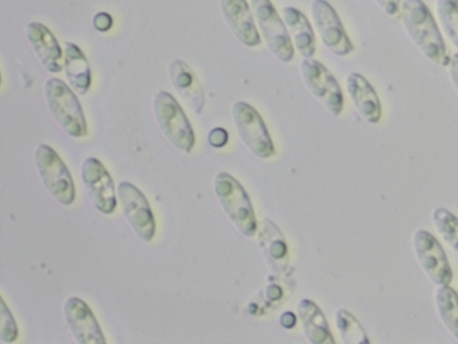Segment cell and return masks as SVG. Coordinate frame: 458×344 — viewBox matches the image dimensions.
Wrapping results in <instances>:
<instances>
[{
    "label": "cell",
    "mask_w": 458,
    "mask_h": 344,
    "mask_svg": "<svg viewBox=\"0 0 458 344\" xmlns=\"http://www.w3.org/2000/svg\"><path fill=\"white\" fill-rule=\"evenodd\" d=\"M436 13L439 29L458 50V0H437Z\"/></svg>",
    "instance_id": "ffe728a7"
},
{
    "label": "cell",
    "mask_w": 458,
    "mask_h": 344,
    "mask_svg": "<svg viewBox=\"0 0 458 344\" xmlns=\"http://www.w3.org/2000/svg\"><path fill=\"white\" fill-rule=\"evenodd\" d=\"M345 86L358 115L368 124H377L382 116V107L373 86L363 75L355 72L348 74Z\"/></svg>",
    "instance_id": "5bb4252c"
},
{
    "label": "cell",
    "mask_w": 458,
    "mask_h": 344,
    "mask_svg": "<svg viewBox=\"0 0 458 344\" xmlns=\"http://www.w3.org/2000/svg\"><path fill=\"white\" fill-rule=\"evenodd\" d=\"M154 112L164 135L176 148L190 152L195 142L192 127L177 100L167 91L154 99Z\"/></svg>",
    "instance_id": "5b68a950"
},
{
    "label": "cell",
    "mask_w": 458,
    "mask_h": 344,
    "mask_svg": "<svg viewBox=\"0 0 458 344\" xmlns=\"http://www.w3.org/2000/svg\"><path fill=\"white\" fill-rule=\"evenodd\" d=\"M446 68L450 82L458 96V53H454L450 56V60Z\"/></svg>",
    "instance_id": "cb8c5ba5"
},
{
    "label": "cell",
    "mask_w": 458,
    "mask_h": 344,
    "mask_svg": "<svg viewBox=\"0 0 458 344\" xmlns=\"http://www.w3.org/2000/svg\"><path fill=\"white\" fill-rule=\"evenodd\" d=\"M49 111L60 127L73 138L88 134L81 106L72 90L60 79L49 78L45 83Z\"/></svg>",
    "instance_id": "7a4b0ae2"
},
{
    "label": "cell",
    "mask_w": 458,
    "mask_h": 344,
    "mask_svg": "<svg viewBox=\"0 0 458 344\" xmlns=\"http://www.w3.org/2000/svg\"><path fill=\"white\" fill-rule=\"evenodd\" d=\"M437 232L445 244L458 254V218L444 207H437L431 213Z\"/></svg>",
    "instance_id": "44dd1931"
},
{
    "label": "cell",
    "mask_w": 458,
    "mask_h": 344,
    "mask_svg": "<svg viewBox=\"0 0 458 344\" xmlns=\"http://www.w3.org/2000/svg\"><path fill=\"white\" fill-rule=\"evenodd\" d=\"M26 34L37 57L46 69L50 73H60L63 68V52L50 30L41 22H32L27 25Z\"/></svg>",
    "instance_id": "9a60e30c"
},
{
    "label": "cell",
    "mask_w": 458,
    "mask_h": 344,
    "mask_svg": "<svg viewBox=\"0 0 458 344\" xmlns=\"http://www.w3.org/2000/svg\"><path fill=\"white\" fill-rule=\"evenodd\" d=\"M169 74L174 89L190 108L199 115L205 105V95L194 72L186 63L175 60L169 66Z\"/></svg>",
    "instance_id": "2e32d148"
},
{
    "label": "cell",
    "mask_w": 458,
    "mask_h": 344,
    "mask_svg": "<svg viewBox=\"0 0 458 344\" xmlns=\"http://www.w3.org/2000/svg\"><path fill=\"white\" fill-rule=\"evenodd\" d=\"M64 313L66 323L78 343H106L101 327L83 300L76 297H69L64 304Z\"/></svg>",
    "instance_id": "7c38bea8"
},
{
    "label": "cell",
    "mask_w": 458,
    "mask_h": 344,
    "mask_svg": "<svg viewBox=\"0 0 458 344\" xmlns=\"http://www.w3.org/2000/svg\"><path fill=\"white\" fill-rule=\"evenodd\" d=\"M232 119L235 130L256 156L266 159L275 153L268 130L259 113L249 103L237 101L232 107Z\"/></svg>",
    "instance_id": "52a82bcc"
},
{
    "label": "cell",
    "mask_w": 458,
    "mask_h": 344,
    "mask_svg": "<svg viewBox=\"0 0 458 344\" xmlns=\"http://www.w3.org/2000/svg\"><path fill=\"white\" fill-rule=\"evenodd\" d=\"M378 8L387 16L400 18L402 0H373Z\"/></svg>",
    "instance_id": "603a6c76"
},
{
    "label": "cell",
    "mask_w": 458,
    "mask_h": 344,
    "mask_svg": "<svg viewBox=\"0 0 458 344\" xmlns=\"http://www.w3.org/2000/svg\"><path fill=\"white\" fill-rule=\"evenodd\" d=\"M64 67L72 89L81 95L85 94L91 83L90 69L86 56L74 43H65Z\"/></svg>",
    "instance_id": "ac0fdd59"
},
{
    "label": "cell",
    "mask_w": 458,
    "mask_h": 344,
    "mask_svg": "<svg viewBox=\"0 0 458 344\" xmlns=\"http://www.w3.org/2000/svg\"><path fill=\"white\" fill-rule=\"evenodd\" d=\"M284 22L290 38L303 58H310L316 50L315 37L312 27L307 17L293 6L282 9Z\"/></svg>",
    "instance_id": "e0dca14e"
},
{
    "label": "cell",
    "mask_w": 458,
    "mask_h": 344,
    "mask_svg": "<svg viewBox=\"0 0 458 344\" xmlns=\"http://www.w3.org/2000/svg\"><path fill=\"white\" fill-rule=\"evenodd\" d=\"M415 258L428 279L436 286L449 285L453 271L445 253L437 239L425 229L417 230L412 236Z\"/></svg>",
    "instance_id": "ba28073f"
},
{
    "label": "cell",
    "mask_w": 458,
    "mask_h": 344,
    "mask_svg": "<svg viewBox=\"0 0 458 344\" xmlns=\"http://www.w3.org/2000/svg\"><path fill=\"white\" fill-rule=\"evenodd\" d=\"M434 300L442 324L458 340V293L449 285L440 286L436 289Z\"/></svg>",
    "instance_id": "d6986e66"
},
{
    "label": "cell",
    "mask_w": 458,
    "mask_h": 344,
    "mask_svg": "<svg viewBox=\"0 0 458 344\" xmlns=\"http://www.w3.org/2000/svg\"><path fill=\"white\" fill-rule=\"evenodd\" d=\"M227 141V133L221 127L214 128L208 134V142L215 147L223 146Z\"/></svg>",
    "instance_id": "484cf974"
},
{
    "label": "cell",
    "mask_w": 458,
    "mask_h": 344,
    "mask_svg": "<svg viewBox=\"0 0 458 344\" xmlns=\"http://www.w3.org/2000/svg\"><path fill=\"white\" fill-rule=\"evenodd\" d=\"M1 328L0 340L4 342H13L18 337V329L15 320L5 305L4 298H1Z\"/></svg>",
    "instance_id": "7402d4cb"
},
{
    "label": "cell",
    "mask_w": 458,
    "mask_h": 344,
    "mask_svg": "<svg viewBox=\"0 0 458 344\" xmlns=\"http://www.w3.org/2000/svg\"><path fill=\"white\" fill-rule=\"evenodd\" d=\"M300 71L310 93L332 116H338L343 111L344 97L335 76L312 57L301 60Z\"/></svg>",
    "instance_id": "8992f818"
},
{
    "label": "cell",
    "mask_w": 458,
    "mask_h": 344,
    "mask_svg": "<svg viewBox=\"0 0 458 344\" xmlns=\"http://www.w3.org/2000/svg\"><path fill=\"white\" fill-rule=\"evenodd\" d=\"M223 19L233 35L242 45H259L260 35L254 16L246 0H219Z\"/></svg>",
    "instance_id": "4fadbf2b"
},
{
    "label": "cell",
    "mask_w": 458,
    "mask_h": 344,
    "mask_svg": "<svg viewBox=\"0 0 458 344\" xmlns=\"http://www.w3.org/2000/svg\"><path fill=\"white\" fill-rule=\"evenodd\" d=\"M402 25L420 53L435 65L446 67L450 56L441 30L422 0H402Z\"/></svg>",
    "instance_id": "6da1fadb"
},
{
    "label": "cell",
    "mask_w": 458,
    "mask_h": 344,
    "mask_svg": "<svg viewBox=\"0 0 458 344\" xmlns=\"http://www.w3.org/2000/svg\"><path fill=\"white\" fill-rule=\"evenodd\" d=\"M255 22L270 53L280 62L289 63L294 47L286 26L270 0H250Z\"/></svg>",
    "instance_id": "3957f363"
},
{
    "label": "cell",
    "mask_w": 458,
    "mask_h": 344,
    "mask_svg": "<svg viewBox=\"0 0 458 344\" xmlns=\"http://www.w3.org/2000/svg\"><path fill=\"white\" fill-rule=\"evenodd\" d=\"M113 23V20L109 13L101 12L98 13L93 18V26L98 31L108 30Z\"/></svg>",
    "instance_id": "d4e9b609"
},
{
    "label": "cell",
    "mask_w": 458,
    "mask_h": 344,
    "mask_svg": "<svg viewBox=\"0 0 458 344\" xmlns=\"http://www.w3.org/2000/svg\"><path fill=\"white\" fill-rule=\"evenodd\" d=\"M36 168L47 192L63 205H70L75 199L72 176L67 167L50 146L40 143L35 150Z\"/></svg>",
    "instance_id": "277c9868"
},
{
    "label": "cell",
    "mask_w": 458,
    "mask_h": 344,
    "mask_svg": "<svg viewBox=\"0 0 458 344\" xmlns=\"http://www.w3.org/2000/svg\"><path fill=\"white\" fill-rule=\"evenodd\" d=\"M123 213L138 236L150 242L156 231L155 219L145 195L134 185L121 182L117 187Z\"/></svg>",
    "instance_id": "30bf717a"
},
{
    "label": "cell",
    "mask_w": 458,
    "mask_h": 344,
    "mask_svg": "<svg viewBox=\"0 0 458 344\" xmlns=\"http://www.w3.org/2000/svg\"><path fill=\"white\" fill-rule=\"evenodd\" d=\"M85 189L98 211L112 213L116 207L114 185L104 165L96 158L86 159L81 166Z\"/></svg>",
    "instance_id": "8fae6325"
},
{
    "label": "cell",
    "mask_w": 458,
    "mask_h": 344,
    "mask_svg": "<svg viewBox=\"0 0 458 344\" xmlns=\"http://www.w3.org/2000/svg\"><path fill=\"white\" fill-rule=\"evenodd\" d=\"M310 13L316 30L330 52L338 56H344L353 50L354 47L340 17L327 0H314Z\"/></svg>",
    "instance_id": "9c48e42d"
}]
</instances>
